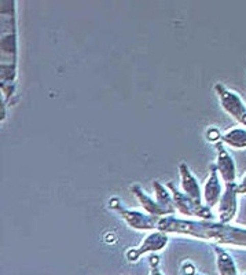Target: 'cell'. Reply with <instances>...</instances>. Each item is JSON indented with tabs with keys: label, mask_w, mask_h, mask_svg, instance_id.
I'll return each instance as SVG.
<instances>
[{
	"label": "cell",
	"mask_w": 246,
	"mask_h": 275,
	"mask_svg": "<svg viewBox=\"0 0 246 275\" xmlns=\"http://www.w3.org/2000/svg\"><path fill=\"white\" fill-rule=\"evenodd\" d=\"M237 191L238 186H235L234 183H227L226 191H224L223 197L220 200V219L223 222H228L231 220L233 216L235 215L237 211Z\"/></svg>",
	"instance_id": "2"
},
{
	"label": "cell",
	"mask_w": 246,
	"mask_h": 275,
	"mask_svg": "<svg viewBox=\"0 0 246 275\" xmlns=\"http://www.w3.org/2000/svg\"><path fill=\"white\" fill-rule=\"evenodd\" d=\"M206 136L209 139L210 142H216V141H219L220 139V132L217 128H209L208 129V132H206Z\"/></svg>",
	"instance_id": "8"
},
{
	"label": "cell",
	"mask_w": 246,
	"mask_h": 275,
	"mask_svg": "<svg viewBox=\"0 0 246 275\" xmlns=\"http://www.w3.org/2000/svg\"><path fill=\"white\" fill-rule=\"evenodd\" d=\"M216 91L219 94L220 102H222L224 109L230 114L234 116L239 123L246 125V107L239 99V97L231 93V91H228L227 88H224L223 85L220 84H216Z\"/></svg>",
	"instance_id": "1"
},
{
	"label": "cell",
	"mask_w": 246,
	"mask_h": 275,
	"mask_svg": "<svg viewBox=\"0 0 246 275\" xmlns=\"http://www.w3.org/2000/svg\"><path fill=\"white\" fill-rule=\"evenodd\" d=\"M220 193H222V189H220L219 179H217V175H216V168H212L209 178L205 183V189H204V197H205L206 204L209 207H213V205L217 204V201L220 198Z\"/></svg>",
	"instance_id": "4"
},
{
	"label": "cell",
	"mask_w": 246,
	"mask_h": 275,
	"mask_svg": "<svg viewBox=\"0 0 246 275\" xmlns=\"http://www.w3.org/2000/svg\"><path fill=\"white\" fill-rule=\"evenodd\" d=\"M238 193H246V175L243 176V180L242 183L238 186Z\"/></svg>",
	"instance_id": "9"
},
{
	"label": "cell",
	"mask_w": 246,
	"mask_h": 275,
	"mask_svg": "<svg viewBox=\"0 0 246 275\" xmlns=\"http://www.w3.org/2000/svg\"><path fill=\"white\" fill-rule=\"evenodd\" d=\"M220 267H222V271H223L224 275H234L235 274V270H234V266L231 260L228 256H226L223 252H220Z\"/></svg>",
	"instance_id": "7"
},
{
	"label": "cell",
	"mask_w": 246,
	"mask_h": 275,
	"mask_svg": "<svg viewBox=\"0 0 246 275\" xmlns=\"http://www.w3.org/2000/svg\"><path fill=\"white\" fill-rule=\"evenodd\" d=\"M217 150H219L217 168L222 173V178L226 180V183H233L235 179V165H234L233 158L230 157L222 143H217Z\"/></svg>",
	"instance_id": "3"
},
{
	"label": "cell",
	"mask_w": 246,
	"mask_h": 275,
	"mask_svg": "<svg viewBox=\"0 0 246 275\" xmlns=\"http://www.w3.org/2000/svg\"><path fill=\"white\" fill-rule=\"evenodd\" d=\"M223 141L234 147H246V129L234 128L223 136Z\"/></svg>",
	"instance_id": "6"
},
{
	"label": "cell",
	"mask_w": 246,
	"mask_h": 275,
	"mask_svg": "<svg viewBox=\"0 0 246 275\" xmlns=\"http://www.w3.org/2000/svg\"><path fill=\"white\" fill-rule=\"evenodd\" d=\"M182 175H183V187L187 193L188 198L200 204L201 202V191H200L198 183L191 173L188 172L187 167L184 164H182Z\"/></svg>",
	"instance_id": "5"
}]
</instances>
